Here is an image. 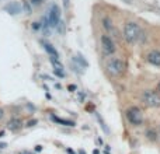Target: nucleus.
I'll return each instance as SVG.
<instances>
[{"instance_id":"nucleus-31","label":"nucleus","mask_w":160,"mask_h":154,"mask_svg":"<svg viewBox=\"0 0 160 154\" xmlns=\"http://www.w3.org/2000/svg\"><path fill=\"white\" fill-rule=\"evenodd\" d=\"M78 154H86V152H84V150H79Z\"/></svg>"},{"instance_id":"nucleus-24","label":"nucleus","mask_w":160,"mask_h":154,"mask_svg":"<svg viewBox=\"0 0 160 154\" xmlns=\"http://www.w3.org/2000/svg\"><path fill=\"white\" fill-rule=\"evenodd\" d=\"M34 152H35V153H39V152H42V146H41V144H37V146L34 147Z\"/></svg>"},{"instance_id":"nucleus-9","label":"nucleus","mask_w":160,"mask_h":154,"mask_svg":"<svg viewBox=\"0 0 160 154\" xmlns=\"http://www.w3.org/2000/svg\"><path fill=\"white\" fill-rule=\"evenodd\" d=\"M146 62L152 66L160 67V51L159 49H150L146 53Z\"/></svg>"},{"instance_id":"nucleus-5","label":"nucleus","mask_w":160,"mask_h":154,"mask_svg":"<svg viewBox=\"0 0 160 154\" xmlns=\"http://www.w3.org/2000/svg\"><path fill=\"white\" fill-rule=\"evenodd\" d=\"M125 116H127L128 122L133 126H141L143 123V112L139 107H129L125 111Z\"/></svg>"},{"instance_id":"nucleus-27","label":"nucleus","mask_w":160,"mask_h":154,"mask_svg":"<svg viewBox=\"0 0 160 154\" xmlns=\"http://www.w3.org/2000/svg\"><path fill=\"white\" fill-rule=\"evenodd\" d=\"M76 88H78V87H76V85H75V84H70V85H69V87H68V90H69V91H70V93H73V91H76Z\"/></svg>"},{"instance_id":"nucleus-34","label":"nucleus","mask_w":160,"mask_h":154,"mask_svg":"<svg viewBox=\"0 0 160 154\" xmlns=\"http://www.w3.org/2000/svg\"><path fill=\"white\" fill-rule=\"evenodd\" d=\"M159 137H160V128H159Z\"/></svg>"},{"instance_id":"nucleus-30","label":"nucleus","mask_w":160,"mask_h":154,"mask_svg":"<svg viewBox=\"0 0 160 154\" xmlns=\"http://www.w3.org/2000/svg\"><path fill=\"white\" fill-rule=\"evenodd\" d=\"M66 152H68V153H69V154H76V153H75V152H73V150H72V149H66Z\"/></svg>"},{"instance_id":"nucleus-25","label":"nucleus","mask_w":160,"mask_h":154,"mask_svg":"<svg viewBox=\"0 0 160 154\" xmlns=\"http://www.w3.org/2000/svg\"><path fill=\"white\" fill-rule=\"evenodd\" d=\"M7 149V143H4V142H0V152L2 150H6Z\"/></svg>"},{"instance_id":"nucleus-10","label":"nucleus","mask_w":160,"mask_h":154,"mask_svg":"<svg viewBox=\"0 0 160 154\" xmlns=\"http://www.w3.org/2000/svg\"><path fill=\"white\" fill-rule=\"evenodd\" d=\"M41 45H42V48L45 49V52L49 55V58H55V59H59V52L56 51V48L53 46L51 42H48V41H44V39H41Z\"/></svg>"},{"instance_id":"nucleus-16","label":"nucleus","mask_w":160,"mask_h":154,"mask_svg":"<svg viewBox=\"0 0 160 154\" xmlns=\"http://www.w3.org/2000/svg\"><path fill=\"white\" fill-rule=\"evenodd\" d=\"M21 6H22V11H25L27 14H31V11H32V6H31V3L28 2V0H24Z\"/></svg>"},{"instance_id":"nucleus-33","label":"nucleus","mask_w":160,"mask_h":154,"mask_svg":"<svg viewBox=\"0 0 160 154\" xmlns=\"http://www.w3.org/2000/svg\"><path fill=\"white\" fill-rule=\"evenodd\" d=\"M93 154H100V152H98V150H94Z\"/></svg>"},{"instance_id":"nucleus-13","label":"nucleus","mask_w":160,"mask_h":154,"mask_svg":"<svg viewBox=\"0 0 160 154\" xmlns=\"http://www.w3.org/2000/svg\"><path fill=\"white\" fill-rule=\"evenodd\" d=\"M49 62H51V65H52L53 70H61V72H65V69H63V65L61 63V60H59V59L49 58Z\"/></svg>"},{"instance_id":"nucleus-4","label":"nucleus","mask_w":160,"mask_h":154,"mask_svg":"<svg viewBox=\"0 0 160 154\" xmlns=\"http://www.w3.org/2000/svg\"><path fill=\"white\" fill-rule=\"evenodd\" d=\"M141 99L148 108H160V94L153 90H145Z\"/></svg>"},{"instance_id":"nucleus-1","label":"nucleus","mask_w":160,"mask_h":154,"mask_svg":"<svg viewBox=\"0 0 160 154\" xmlns=\"http://www.w3.org/2000/svg\"><path fill=\"white\" fill-rule=\"evenodd\" d=\"M143 35L142 28L138 22L135 21H127L122 28V38L125 39L127 44H135L139 41V38Z\"/></svg>"},{"instance_id":"nucleus-8","label":"nucleus","mask_w":160,"mask_h":154,"mask_svg":"<svg viewBox=\"0 0 160 154\" xmlns=\"http://www.w3.org/2000/svg\"><path fill=\"white\" fill-rule=\"evenodd\" d=\"M3 10H4L7 14H10V16H18V14L22 13V6L20 2L13 0V2L6 3V4L3 6Z\"/></svg>"},{"instance_id":"nucleus-19","label":"nucleus","mask_w":160,"mask_h":154,"mask_svg":"<svg viewBox=\"0 0 160 154\" xmlns=\"http://www.w3.org/2000/svg\"><path fill=\"white\" fill-rule=\"evenodd\" d=\"M28 2H30V3H31V6L34 7V6H41L42 3L45 2V0H28Z\"/></svg>"},{"instance_id":"nucleus-18","label":"nucleus","mask_w":160,"mask_h":154,"mask_svg":"<svg viewBox=\"0 0 160 154\" xmlns=\"http://www.w3.org/2000/svg\"><path fill=\"white\" fill-rule=\"evenodd\" d=\"M41 21H35V22H32V25H31V28H32L34 31H39L41 30Z\"/></svg>"},{"instance_id":"nucleus-26","label":"nucleus","mask_w":160,"mask_h":154,"mask_svg":"<svg viewBox=\"0 0 160 154\" xmlns=\"http://www.w3.org/2000/svg\"><path fill=\"white\" fill-rule=\"evenodd\" d=\"M63 2V7L65 8H69V6H70V0H62Z\"/></svg>"},{"instance_id":"nucleus-6","label":"nucleus","mask_w":160,"mask_h":154,"mask_svg":"<svg viewBox=\"0 0 160 154\" xmlns=\"http://www.w3.org/2000/svg\"><path fill=\"white\" fill-rule=\"evenodd\" d=\"M48 20H49V25L51 28H56V25L61 21V8L58 4H52L48 10Z\"/></svg>"},{"instance_id":"nucleus-15","label":"nucleus","mask_w":160,"mask_h":154,"mask_svg":"<svg viewBox=\"0 0 160 154\" xmlns=\"http://www.w3.org/2000/svg\"><path fill=\"white\" fill-rule=\"evenodd\" d=\"M94 115H96V118H97V121H98V123H100V126H101V129L104 130V132H105V133H107V135H108V133H110V129H108V126H107V125L104 123V121H102L101 115H100L98 112H94Z\"/></svg>"},{"instance_id":"nucleus-3","label":"nucleus","mask_w":160,"mask_h":154,"mask_svg":"<svg viewBox=\"0 0 160 154\" xmlns=\"http://www.w3.org/2000/svg\"><path fill=\"white\" fill-rule=\"evenodd\" d=\"M100 46H101L102 55L107 56V58L112 56L114 53L117 52L115 42H114V39L111 38L107 32H104V34H101V35H100Z\"/></svg>"},{"instance_id":"nucleus-22","label":"nucleus","mask_w":160,"mask_h":154,"mask_svg":"<svg viewBox=\"0 0 160 154\" xmlns=\"http://www.w3.org/2000/svg\"><path fill=\"white\" fill-rule=\"evenodd\" d=\"M84 99H86V94L83 93V91H79V101L84 102Z\"/></svg>"},{"instance_id":"nucleus-2","label":"nucleus","mask_w":160,"mask_h":154,"mask_svg":"<svg viewBox=\"0 0 160 154\" xmlns=\"http://www.w3.org/2000/svg\"><path fill=\"white\" fill-rule=\"evenodd\" d=\"M125 70H127V65L121 58H110L105 63V72L114 79L124 76Z\"/></svg>"},{"instance_id":"nucleus-23","label":"nucleus","mask_w":160,"mask_h":154,"mask_svg":"<svg viewBox=\"0 0 160 154\" xmlns=\"http://www.w3.org/2000/svg\"><path fill=\"white\" fill-rule=\"evenodd\" d=\"M6 116V111H4V108H2L0 107V121H3V118Z\"/></svg>"},{"instance_id":"nucleus-20","label":"nucleus","mask_w":160,"mask_h":154,"mask_svg":"<svg viewBox=\"0 0 160 154\" xmlns=\"http://www.w3.org/2000/svg\"><path fill=\"white\" fill-rule=\"evenodd\" d=\"M37 123H38V121H37V119H31V121L27 122V125H25V126H27V128H32V126H35Z\"/></svg>"},{"instance_id":"nucleus-21","label":"nucleus","mask_w":160,"mask_h":154,"mask_svg":"<svg viewBox=\"0 0 160 154\" xmlns=\"http://www.w3.org/2000/svg\"><path fill=\"white\" fill-rule=\"evenodd\" d=\"M53 75L61 77V79H63V77H65V72H61V70H53Z\"/></svg>"},{"instance_id":"nucleus-12","label":"nucleus","mask_w":160,"mask_h":154,"mask_svg":"<svg viewBox=\"0 0 160 154\" xmlns=\"http://www.w3.org/2000/svg\"><path fill=\"white\" fill-rule=\"evenodd\" d=\"M145 135H146V139H148L149 142H156V140L159 139V133L156 132L155 129H152V128H150V129H146Z\"/></svg>"},{"instance_id":"nucleus-11","label":"nucleus","mask_w":160,"mask_h":154,"mask_svg":"<svg viewBox=\"0 0 160 154\" xmlns=\"http://www.w3.org/2000/svg\"><path fill=\"white\" fill-rule=\"evenodd\" d=\"M51 119H52L55 123H58V125H62V126H70V128H73L75 126V122L73 121H69V119H63V118H59V116H56V115H51Z\"/></svg>"},{"instance_id":"nucleus-28","label":"nucleus","mask_w":160,"mask_h":154,"mask_svg":"<svg viewBox=\"0 0 160 154\" xmlns=\"http://www.w3.org/2000/svg\"><path fill=\"white\" fill-rule=\"evenodd\" d=\"M27 108H28L30 111H35V107H34V105H31L30 102H27Z\"/></svg>"},{"instance_id":"nucleus-14","label":"nucleus","mask_w":160,"mask_h":154,"mask_svg":"<svg viewBox=\"0 0 160 154\" xmlns=\"http://www.w3.org/2000/svg\"><path fill=\"white\" fill-rule=\"evenodd\" d=\"M73 62H75V63H78L80 67H88L87 60H86V59L83 58L82 55H78V56H76V58H73Z\"/></svg>"},{"instance_id":"nucleus-17","label":"nucleus","mask_w":160,"mask_h":154,"mask_svg":"<svg viewBox=\"0 0 160 154\" xmlns=\"http://www.w3.org/2000/svg\"><path fill=\"white\" fill-rule=\"evenodd\" d=\"M56 30H58L59 34H63L65 32V24H63V21H62V20L59 21V24L56 25Z\"/></svg>"},{"instance_id":"nucleus-29","label":"nucleus","mask_w":160,"mask_h":154,"mask_svg":"<svg viewBox=\"0 0 160 154\" xmlns=\"http://www.w3.org/2000/svg\"><path fill=\"white\" fill-rule=\"evenodd\" d=\"M4 130H0V139H3V137H4Z\"/></svg>"},{"instance_id":"nucleus-7","label":"nucleus","mask_w":160,"mask_h":154,"mask_svg":"<svg viewBox=\"0 0 160 154\" xmlns=\"http://www.w3.org/2000/svg\"><path fill=\"white\" fill-rule=\"evenodd\" d=\"M22 128H24V122H22V119L18 118V116H13V118H10L7 121V123H6V129L10 130L11 133L20 132Z\"/></svg>"},{"instance_id":"nucleus-35","label":"nucleus","mask_w":160,"mask_h":154,"mask_svg":"<svg viewBox=\"0 0 160 154\" xmlns=\"http://www.w3.org/2000/svg\"><path fill=\"white\" fill-rule=\"evenodd\" d=\"M17 154H24V153H17Z\"/></svg>"},{"instance_id":"nucleus-32","label":"nucleus","mask_w":160,"mask_h":154,"mask_svg":"<svg viewBox=\"0 0 160 154\" xmlns=\"http://www.w3.org/2000/svg\"><path fill=\"white\" fill-rule=\"evenodd\" d=\"M158 91H159V94H160V81L158 83Z\"/></svg>"}]
</instances>
